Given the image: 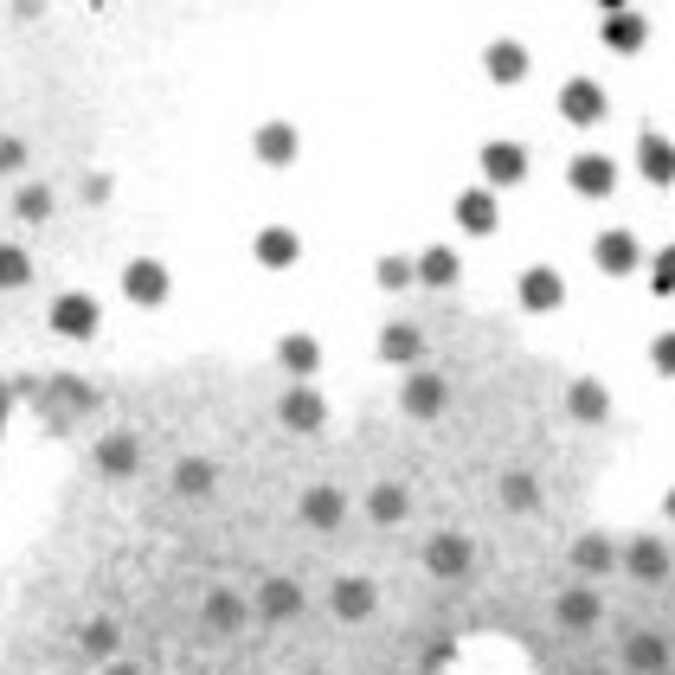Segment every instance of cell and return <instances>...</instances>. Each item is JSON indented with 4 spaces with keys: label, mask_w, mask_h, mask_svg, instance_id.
<instances>
[{
    "label": "cell",
    "mask_w": 675,
    "mask_h": 675,
    "mask_svg": "<svg viewBox=\"0 0 675 675\" xmlns=\"http://www.w3.org/2000/svg\"><path fill=\"white\" fill-rule=\"evenodd\" d=\"M656 290H663V297H675V251H663V258H656Z\"/></svg>",
    "instance_id": "4fadbf2b"
},
{
    "label": "cell",
    "mask_w": 675,
    "mask_h": 675,
    "mask_svg": "<svg viewBox=\"0 0 675 675\" xmlns=\"http://www.w3.org/2000/svg\"><path fill=\"white\" fill-rule=\"evenodd\" d=\"M522 302H527V309H554V302H566V283L554 277V270H527Z\"/></svg>",
    "instance_id": "8992f818"
},
{
    "label": "cell",
    "mask_w": 675,
    "mask_h": 675,
    "mask_svg": "<svg viewBox=\"0 0 675 675\" xmlns=\"http://www.w3.org/2000/svg\"><path fill=\"white\" fill-rule=\"evenodd\" d=\"M599 7H604V13H618V7H624V0H599Z\"/></svg>",
    "instance_id": "5bb4252c"
},
{
    "label": "cell",
    "mask_w": 675,
    "mask_h": 675,
    "mask_svg": "<svg viewBox=\"0 0 675 675\" xmlns=\"http://www.w3.org/2000/svg\"><path fill=\"white\" fill-rule=\"evenodd\" d=\"M650 361H656V367H663V374L675 379V329H669V335H656V347H650Z\"/></svg>",
    "instance_id": "7c38bea8"
},
{
    "label": "cell",
    "mask_w": 675,
    "mask_h": 675,
    "mask_svg": "<svg viewBox=\"0 0 675 675\" xmlns=\"http://www.w3.org/2000/svg\"><path fill=\"white\" fill-rule=\"evenodd\" d=\"M560 110L572 116V122H599L604 116V90L592 84V77H572V84L560 90Z\"/></svg>",
    "instance_id": "3957f363"
},
{
    "label": "cell",
    "mask_w": 675,
    "mask_h": 675,
    "mask_svg": "<svg viewBox=\"0 0 675 675\" xmlns=\"http://www.w3.org/2000/svg\"><path fill=\"white\" fill-rule=\"evenodd\" d=\"M463 225H470V232H489V225H495V206H489L483 193H470V200H463Z\"/></svg>",
    "instance_id": "30bf717a"
},
{
    "label": "cell",
    "mask_w": 675,
    "mask_h": 675,
    "mask_svg": "<svg viewBox=\"0 0 675 675\" xmlns=\"http://www.w3.org/2000/svg\"><path fill=\"white\" fill-rule=\"evenodd\" d=\"M643 174H650L656 188H669L675 181V149L656 136V129H643Z\"/></svg>",
    "instance_id": "5b68a950"
},
{
    "label": "cell",
    "mask_w": 675,
    "mask_h": 675,
    "mask_svg": "<svg viewBox=\"0 0 675 675\" xmlns=\"http://www.w3.org/2000/svg\"><path fill=\"white\" fill-rule=\"evenodd\" d=\"M483 161H489V174H495V181H522V174H527V154L515 149V142H489Z\"/></svg>",
    "instance_id": "52a82bcc"
},
{
    "label": "cell",
    "mask_w": 675,
    "mask_h": 675,
    "mask_svg": "<svg viewBox=\"0 0 675 675\" xmlns=\"http://www.w3.org/2000/svg\"><path fill=\"white\" fill-rule=\"evenodd\" d=\"M489 72H495V77H508V84H515V77H527V52H522V45H515V39H502V45H489Z\"/></svg>",
    "instance_id": "ba28073f"
},
{
    "label": "cell",
    "mask_w": 675,
    "mask_h": 675,
    "mask_svg": "<svg viewBox=\"0 0 675 675\" xmlns=\"http://www.w3.org/2000/svg\"><path fill=\"white\" fill-rule=\"evenodd\" d=\"M631 566H638L643 579H656V572H663V547H656V540H638V547H631Z\"/></svg>",
    "instance_id": "8fae6325"
},
{
    "label": "cell",
    "mask_w": 675,
    "mask_h": 675,
    "mask_svg": "<svg viewBox=\"0 0 675 675\" xmlns=\"http://www.w3.org/2000/svg\"><path fill=\"white\" fill-rule=\"evenodd\" d=\"M604 45H611V52H638L643 39H650V20H643V13H631V7H618V13H604Z\"/></svg>",
    "instance_id": "7a4b0ae2"
},
{
    "label": "cell",
    "mask_w": 675,
    "mask_h": 675,
    "mask_svg": "<svg viewBox=\"0 0 675 675\" xmlns=\"http://www.w3.org/2000/svg\"><path fill=\"white\" fill-rule=\"evenodd\" d=\"M599 270H611V277L638 270V238H631V232H604L599 238Z\"/></svg>",
    "instance_id": "277c9868"
},
{
    "label": "cell",
    "mask_w": 675,
    "mask_h": 675,
    "mask_svg": "<svg viewBox=\"0 0 675 675\" xmlns=\"http://www.w3.org/2000/svg\"><path fill=\"white\" fill-rule=\"evenodd\" d=\"M572 413L579 418H604L611 406H604V393L592 386V379H579V386H572Z\"/></svg>",
    "instance_id": "9c48e42d"
},
{
    "label": "cell",
    "mask_w": 675,
    "mask_h": 675,
    "mask_svg": "<svg viewBox=\"0 0 675 675\" xmlns=\"http://www.w3.org/2000/svg\"><path fill=\"white\" fill-rule=\"evenodd\" d=\"M566 174H572V188L586 193V200H604V193L618 188V168H611V154H579Z\"/></svg>",
    "instance_id": "6da1fadb"
}]
</instances>
